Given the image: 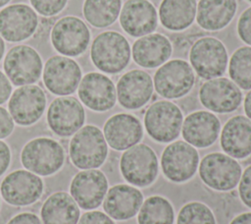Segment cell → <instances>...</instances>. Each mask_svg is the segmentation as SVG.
<instances>
[{"instance_id": "obj_1", "label": "cell", "mask_w": 251, "mask_h": 224, "mask_svg": "<svg viewBox=\"0 0 251 224\" xmlns=\"http://www.w3.org/2000/svg\"><path fill=\"white\" fill-rule=\"evenodd\" d=\"M69 154L73 164L79 169L101 166L108 154V144L101 130L93 125L81 127L70 141Z\"/></svg>"}, {"instance_id": "obj_2", "label": "cell", "mask_w": 251, "mask_h": 224, "mask_svg": "<svg viewBox=\"0 0 251 224\" xmlns=\"http://www.w3.org/2000/svg\"><path fill=\"white\" fill-rule=\"evenodd\" d=\"M130 55L126 38L111 30L98 34L90 49V57L95 67L108 74H117L124 70L129 63Z\"/></svg>"}, {"instance_id": "obj_3", "label": "cell", "mask_w": 251, "mask_h": 224, "mask_svg": "<svg viewBox=\"0 0 251 224\" xmlns=\"http://www.w3.org/2000/svg\"><path fill=\"white\" fill-rule=\"evenodd\" d=\"M21 161L28 171L47 176L57 172L64 164V147L50 138H36L28 141L21 152Z\"/></svg>"}, {"instance_id": "obj_4", "label": "cell", "mask_w": 251, "mask_h": 224, "mask_svg": "<svg viewBox=\"0 0 251 224\" xmlns=\"http://www.w3.org/2000/svg\"><path fill=\"white\" fill-rule=\"evenodd\" d=\"M183 117L180 109L169 100L152 103L144 115L147 134L156 141L171 142L176 140L182 127Z\"/></svg>"}, {"instance_id": "obj_5", "label": "cell", "mask_w": 251, "mask_h": 224, "mask_svg": "<svg viewBox=\"0 0 251 224\" xmlns=\"http://www.w3.org/2000/svg\"><path fill=\"white\" fill-rule=\"evenodd\" d=\"M158 159L154 150L144 143L127 148L122 155L120 169L130 185L147 187L158 175Z\"/></svg>"}, {"instance_id": "obj_6", "label": "cell", "mask_w": 251, "mask_h": 224, "mask_svg": "<svg viewBox=\"0 0 251 224\" xmlns=\"http://www.w3.org/2000/svg\"><path fill=\"white\" fill-rule=\"evenodd\" d=\"M198 170L202 182L220 192L235 188L242 174L239 163L229 155L221 152L207 154L201 160Z\"/></svg>"}, {"instance_id": "obj_7", "label": "cell", "mask_w": 251, "mask_h": 224, "mask_svg": "<svg viewBox=\"0 0 251 224\" xmlns=\"http://www.w3.org/2000/svg\"><path fill=\"white\" fill-rule=\"evenodd\" d=\"M189 60L200 78L211 80L221 77L226 72L227 53L219 39L205 36L193 43L189 52Z\"/></svg>"}, {"instance_id": "obj_8", "label": "cell", "mask_w": 251, "mask_h": 224, "mask_svg": "<svg viewBox=\"0 0 251 224\" xmlns=\"http://www.w3.org/2000/svg\"><path fill=\"white\" fill-rule=\"evenodd\" d=\"M195 76L191 66L184 60L174 59L163 64L154 75V87L165 98L184 96L193 87Z\"/></svg>"}, {"instance_id": "obj_9", "label": "cell", "mask_w": 251, "mask_h": 224, "mask_svg": "<svg viewBox=\"0 0 251 224\" xmlns=\"http://www.w3.org/2000/svg\"><path fill=\"white\" fill-rule=\"evenodd\" d=\"M199 165L197 150L186 141L177 140L170 143L161 156V168L167 179L182 183L191 179Z\"/></svg>"}, {"instance_id": "obj_10", "label": "cell", "mask_w": 251, "mask_h": 224, "mask_svg": "<svg viewBox=\"0 0 251 224\" xmlns=\"http://www.w3.org/2000/svg\"><path fill=\"white\" fill-rule=\"evenodd\" d=\"M4 71L15 85L31 84L39 80L42 62L39 54L27 45L12 47L4 59Z\"/></svg>"}, {"instance_id": "obj_11", "label": "cell", "mask_w": 251, "mask_h": 224, "mask_svg": "<svg viewBox=\"0 0 251 224\" xmlns=\"http://www.w3.org/2000/svg\"><path fill=\"white\" fill-rule=\"evenodd\" d=\"M90 40V32L79 18L67 16L55 23L51 29V41L54 48L66 56H77L83 53Z\"/></svg>"}, {"instance_id": "obj_12", "label": "cell", "mask_w": 251, "mask_h": 224, "mask_svg": "<svg viewBox=\"0 0 251 224\" xmlns=\"http://www.w3.org/2000/svg\"><path fill=\"white\" fill-rule=\"evenodd\" d=\"M42 78L50 92L65 96L77 88L81 80V70L75 60L55 55L46 61Z\"/></svg>"}, {"instance_id": "obj_13", "label": "cell", "mask_w": 251, "mask_h": 224, "mask_svg": "<svg viewBox=\"0 0 251 224\" xmlns=\"http://www.w3.org/2000/svg\"><path fill=\"white\" fill-rule=\"evenodd\" d=\"M46 107L44 90L35 84L22 85L11 95L8 108L13 120L21 126L34 124Z\"/></svg>"}, {"instance_id": "obj_14", "label": "cell", "mask_w": 251, "mask_h": 224, "mask_svg": "<svg viewBox=\"0 0 251 224\" xmlns=\"http://www.w3.org/2000/svg\"><path fill=\"white\" fill-rule=\"evenodd\" d=\"M201 104L216 113L235 111L242 102L239 87L226 78H215L205 82L199 89Z\"/></svg>"}, {"instance_id": "obj_15", "label": "cell", "mask_w": 251, "mask_h": 224, "mask_svg": "<svg viewBox=\"0 0 251 224\" xmlns=\"http://www.w3.org/2000/svg\"><path fill=\"white\" fill-rule=\"evenodd\" d=\"M0 192L2 197L12 205H28L41 196L43 182L30 171L16 170L4 178Z\"/></svg>"}, {"instance_id": "obj_16", "label": "cell", "mask_w": 251, "mask_h": 224, "mask_svg": "<svg viewBox=\"0 0 251 224\" xmlns=\"http://www.w3.org/2000/svg\"><path fill=\"white\" fill-rule=\"evenodd\" d=\"M85 119L81 103L72 96L55 98L47 111L49 128L60 137H70L76 133Z\"/></svg>"}, {"instance_id": "obj_17", "label": "cell", "mask_w": 251, "mask_h": 224, "mask_svg": "<svg viewBox=\"0 0 251 224\" xmlns=\"http://www.w3.org/2000/svg\"><path fill=\"white\" fill-rule=\"evenodd\" d=\"M108 191V181L104 173L96 169L78 172L73 178L70 193L76 204L85 210L98 207Z\"/></svg>"}, {"instance_id": "obj_18", "label": "cell", "mask_w": 251, "mask_h": 224, "mask_svg": "<svg viewBox=\"0 0 251 224\" xmlns=\"http://www.w3.org/2000/svg\"><path fill=\"white\" fill-rule=\"evenodd\" d=\"M38 25L36 12L25 4H13L0 11V35L7 41H22L33 34Z\"/></svg>"}, {"instance_id": "obj_19", "label": "cell", "mask_w": 251, "mask_h": 224, "mask_svg": "<svg viewBox=\"0 0 251 224\" xmlns=\"http://www.w3.org/2000/svg\"><path fill=\"white\" fill-rule=\"evenodd\" d=\"M77 94L86 107L98 112L111 109L117 99L114 83L107 76L96 72L88 73L80 80Z\"/></svg>"}, {"instance_id": "obj_20", "label": "cell", "mask_w": 251, "mask_h": 224, "mask_svg": "<svg viewBox=\"0 0 251 224\" xmlns=\"http://www.w3.org/2000/svg\"><path fill=\"white\" fill-rule=\"evenodd\" d=\"M116 92L118 101L124 108L138 109L151 99L153 81L146 72L131 70L120 78Z\"/></svg>"}, {"instance_id": "obj_21", "label": "cell", "mask_w": 251, "mask_h": 224, "mask_svg": "<svg viewBox=\"0 0 251 224\" xmlns=\"http://www.w3.org/2000/svg\"><path fill=\"white\" fill-rule=\"evenodd\" d=\"M103 135L107 144L113 149L126 150L140 141L143 129L140 121L135 116L119 113L106 121Z\"/></svg>"}, {"instance_id": "obj_22", "label": "cell", "mask_w": 251, "mask_h": 224, "mask_svg": "<svg viewBox=\"0 0 251 224\" xmlns=\"http://www.w3.org/2000/svg\"><path fill=\"white\" fill-rule=\"evenodd\" d=\"M157 23L156 9L148 0H127L120 13L121 27L133 37L150 34Z\"/></svg>"}, {"instance_id": "obj_23", "label": "cell", "mask_w": 251, "mask_h": 224, "mask_svg": "<svg viewBox=\"0 0 251 224\" xmlns=\"http://www.w3.org/2000/svg\"><path fill=\"white\" fill-rule=\"evenodd\" d=\"M221 123L218 117L209 111H195L182 123L181 133L184 140L194 147H208L218 139Z\"/></svg>"}, {"instance_id": "obj_24", "label": "cell", "mask_w": 251, "mask_h": 224, "mask_svg": "<svg viewBox=\"0 0 251 224\" xmlns=\"http://www.w3.org/2000/svg\"><path fill=\"white\" fill-rule=\"evenodd\" d=\"M143 202L142 193L135 187L120 184L107 191L103 208L108 216L116 220H127L139 211Z\"/></svg>"}, {"instance_id": "obj_25", "label": "cell", "mask_w": 251, "mask_h": 224, "mask_svg": "<svg viewBox=\"0 0 251 224\" xmlns=\"http://www.w3.org/2000/svg\"><path fill=\"white\" fill-rule=\"evenodd\" d=\"M221 146L232 158L242 159L251 154V121L242 115L231 117L221 133Z\"/></svg>"}, {"instance_id": "obj_26", "label": "cell", "mask_w": 251, "mask_h": 224, "mask_svg": "<svg viewBox=\"0 0 251 224\" xmlns=\"http://www.w3.org/2000/svg\"><path fill=\"white\" fill-rule=\"evenodd\" d=\"M172 54V44L165 35L150 33L138 38L132 46L134 62L144 68H155L164 64Z\"/></svg>"}, {"instance_id": "obj_27", "label": "cell", "mask_w": 251, "mask_h": 224, "mask_svg": "<svg viewBox=\"0 0 251 224\" xmlns=\"http://www.w3.org/2000/svg\"><path fill=\"white\" fill-rule=\"evenodd\" d=\"M236 7V0H200L196 21L206 30L222 29L232 20Z\"/></svg>"}, {"instance_id": "obj_28", "label": "cell", "mask_w": 251, "mask_h": 224, "mask_svg": "<svg viewBox=\"0 0 251 224\" xmlns=\"http://www.w3.org/2000/svg\"><path fill=\"white\" fill-rule=\"evenodd\" d=\"M40 216L43 224H77L79 208L72 196L56 192L42 204Z\"/></svg>"}, {"instance_id": "obj_29", "label": "cell", "mask_w": 251, "mask_h": 224, "mask_svg": "<svg viewBox=\"0 0 251 224\" xmlns=\"http://www.w3.org/2000/svg\"><path fill=\"white\" fill-rule=\"evenodd\" d=\"M196 10V0H163L159 8V17L166 28L182 30L193 23Z\"/></svg>"}, {"instance_id": "obj_30", "label": "cell", "mask_w": 251, "mask_h": 224, "mask_svg": "<svg viewBox=\"0 0 251 224\" xmlns=\"http://www.w3.org/2000/svg\"><path fill=\"white\" fill-rule=\"evenodd\" d=\"M122 0H85L83 16L95 28L111 26L120 15Z\"/></svg>"}, {"instance_id": "obj_31", "label": "cell", "mask_w": 251, "mask_h": 224, "mask_svg": "<svg viewBox=\"0 0 251 224\" xmlns=\"http://www.w3.org/2000/svg\"><path fill=\"white\" fill-rule=\"evenodd\" d=\"M175 212L171 202L160 196L146 198L139 208L138 224H174Z\"/></svg>"}, {"instance_id": "obj_32", "label": "cell", "mask_w": 251, "mask_h": 224, "mask_svg": "<svg viewBox=\"0 0 251 224\" xmlns=\"http://www.w3.org/2000/svg\"><path fill=\"white\" fill-rule=\"evenodd\" d=\"M228 74L232 82L242 89H251V47L243 46L233 52L229 60Z\"/></svg>"}, {"instance_id": "obj_33", "label": "cell", "mask_w": 251, "mask_h": 224, "mask_svg": "<svg viewBox=\"0 0 251 224\" xmlns=\"http://www.w3.org/2000/svg\"><path fill=\"white\" fill-rule=\"evenodd\" d=\"M176 224H216V219L206 204L191 201L180 208Z\"/></svg>"}, {"instance_id": "obj_34", "label": "cell", "mask_w": 251, "mask_h": 224, "mask_svg": "<svg viewBox=\"0 0 251 224\" xmlns=\"http://www.w3.org/2000/svg\"><path fill=\"white\" fill-rule=\"evenodd\" d=\"M33 9L44 17H52L60 13L68 0H29Z\"/></svg>"}, {"instance_id": "obj_35", "label": "cell", "mask_w": 251, "mask_h": 224, "mask_svg": "<svg viewBox=\"0 0 251 224\" xmlns=\"http://www.w3.org/2000/svg\"><path fill=\"white\" fill-rule=\"evenodd\" d=\"M238 193L241 201L251 208V165H249L241 174Z\"/></svg>"}, {"instance_id": "obj_36", "label": "cell", "mask_w": 251, "mask_h": 224, "mask_svg": "<svg viewBox=\"0 0 251 224\" xmlns=\"http://www.w3.org/2000/svg\"><path fill=\"white\" fill-rule=\"evenodd\" d=\"M237 32L241 40L251 45V7L240 15L237 23Z\"/></svg>"}, {"instance_id": "obj_37", "label": "cell", "mask_w": 251, "mask_h": 224, "mask_svg": "<svg viewBox=\"0 0 251 224\" xmlns=\"http://www.w3.org/2000/svg\"><path fill=\"white\" fill-rule=\"evenodd\" d=\"M77 224H115V222L104 212L94 210L82 214Z\"/></svg>"}, {"instance_id": "obj_38", "label": "cell", "mask_w": 251, "mask_h": 224, "mask_svg": "<svg viewBox=\"0 0 251 224\" xmlns=\"http://www.w3.org/2000/svg\"><path fill=\"white\" fill-rule=\"evenodd\" d=\"M14 129V120L10 113L3 107H0V139L8 137Z\"/></svg>"}, {"instance_id": "obj_39", "label": "cell", "mask_w": 251, "mask_h": 224, "mask_svg": "<svg viewBox=\"0 0 251 224\" xmlns=\"http://www.w3.org/2000/svg\"><path fill=\"white\" fill-rule=\"evenodd\" d=\"M7 224H41V221L34 213L23 212L14 216Z\"/></svg>"}, {"instance_id": "obj_40", "label": "cell", "mask_w": 251, "mask_h": 224, "mask_svg": "<svg viewBox=\"0 0 251 224\" xmlns=\"http://www.w3.org/2000/svg\"><path fill=\"white\" fill-rule=\"evenodd\" d=\"M12 92V85L5 74L0 71V104L8 100Z\"/></svg>"}, {"instance_id": "obj_41", "label": "cell", "mask_w": 251, "mask_h": 224, "mask_svg": "<svg viewBox=\"0 0 251 224\" xmlns=\"http://www.w3.org/2000/svg\"><path fill=\"white\" fill-rule=\"evenodd\" d=\"M11 159V152L9 146L0 140V176L7 170Z\"/></svg>"}, {"instance_id": "obj_42", "label": "cell", "mask_w": 251, "mask_h": 224, "mask_svg": "<svg viewBox=\"0 0 251 224\" xmlns=\"http://www.w3.org/2000/svg\"><path fill=\"white\" fill-rule=\"evenodd\" d=\"M229 224H251V212H244L235 216Z\"/></svg>"}, {"instance_id": "obj_43", "label": "cell", "mask_w": 251, "mask_h": 224, "mask_svg": "<svg viewBox=\"0 0 251 224\" xmlns=\"http://www.w3.org/2000/svg\"><path fill=\"white\" fill-rule=\"evenodd\" d=\"M243 106H244V111H245L247 118L251 121V90H249L247 92V94L244 98Z\"/></svg>"}, {"instance_id": "obj_44", "label": "cell", "mask_w": 251, "mask_h": 224, "mask_svg": "<svg viewBox=\"0 0 251 224\" xmlns=\"http://www.w3.org/2000/svg\"><path fill=\"white\" fill-rule=\"evenodd\" d=\"M4 50H5V43H4V41H3V38L0 36V60H1L2 57H3Z\"/></svg>"}, {"instance_id": "obj_45", "label": "cell", "mask_w": 251, "mask_h": 224, "mask_svg": "<svg viewBox=\"0 0 251 224\" xmlns=\"http://www.w3.org/2000/svg\"><path fill=\"white\" fill-rule=\"evenodd\" d=\"M9 1H10V0H0V7L5 6Z\"/></svg>"}, {"instance_id": "obj_46", "label": "cell", "mask_w": 251, "mask_h": 224, "mask_svg": "<svg viewBox=\"0 0 251 224\" xmlns=\"http://www.w3.org/2000/svg\"><path fill=\"white\" fill-rule=\"evenodd\" d=\"M248 1H250V2H251V0H248Z\"/></svg>"}]
</instances>
